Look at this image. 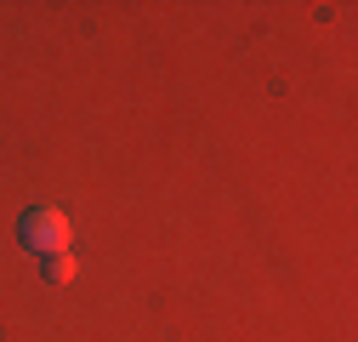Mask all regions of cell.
Masks as SVG:
<instances>
[{
  "mask_svg": "<svg viewBox=\"0 0 358 342\" xmlns=\"http://www.w3.org/2000/svg\"><path fill=\"white\" fill-rule=\"evenodd\" d=\"M46 280H52V285L74 280V256H69V251H63V256H46Z\"/></svg>",
  "mask_w": 358,
  "mask_h": 342,
  "instance_id": "obj_2",
  "label": "cell"
},
{
  "mask_svg": "<svg viewBox=\"0 0 358 342\" xmlns=\"http://www.w3.org/2000/svg\"><path fill=\"white\" fill-rule=\"evenodd\" d=\"M17 240H23L34 256H63L74 234H69V217H63L57 205H29L23 223H17Z\"/></svg>",
  "mask_w": 358,
  "mask_h": 342,
  "instance_id": "obj_1",
  "label": "cell"
}]
</instances>
